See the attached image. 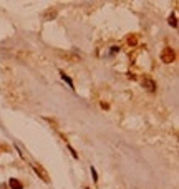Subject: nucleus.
<instances>
[{
    "instance_id": "9",
    "label": "nucleus",
    "mask_w": 179,
    "mask_h": 189,
    "mask_svg": "<svg viewBox=\"0 0 179 189\" xmlns=\"http://www.w3.org/2000/svg\"><path fill=\"white\" fill-rule=\"evenodd\" d=\"M118 50H119V47H113V48H111V53H116Z\"/></svg>"
},
{
    "instance_id": "5",
    "label": "nucleus",
    "mask_w": 179,
    "mask_h": 189,
    "mask_svg": "<svg viewBox=\"0 0 179 189\" xmlns=\"http://www.w3.org/2000/svg\"><path fill=\"white\" fill-rule=\"evenodd\" d=\"M60 75H61V78H63V80H65L66 83H68V85H70V86L75 88V86H73V80L70 78V76H68V75H65V71H60Z\"/></svg>"
},
{
    "instance_id": "10",
    "label": "nucleus",
    "mask_w": 179,
    "mask_h": 189,
    "mask_svg": "<svg viewBox=\"0 0 179 189\" xmlns=\"http://www.w3.org/2000/svg\"><path fill=\"white\" fill-rule=\"evenodd\" d=\"M86 189H90V188H86Z\"/></svg>"
},
{
    "instance_id": "8",
    "label": "nucleus",
    "mask_w": 179,
    "mask_h": 189,
    "mask_svg": "<svg viewBox=\"0 0 179 189\" xmlns=\"http://www.w3.org/2000/svg\"><path fill=\"white\" fill-rule=\"evenodd\" d=\"M68 149H70V151H71V154H73V158H78V154H76V151H75V149L71 148V146H68Z\"/></svg>"
},
{
    "instance_id": "1",
    "label": "nucleus",
    "mask_w": 179,
    "mask_h": 189,
    "mask_svg": "<svg viewBox=\"0 0 179 189\" xmlns=\"http://www.w3.org/2000/svg\"><path fill=\"white\" fill-rule=\"evenodd\" d=\"M161 60L164 61V63H172V61L176 60V53H174V50L171 47H166L163 50V53H161Z\"/></svg>"
},
{
    "instance_id": "7",
    "label": "nucleus",
    "mask_w": 179,
    "mask_h": 189,
    "mask_svg": "<svg viewBox=\"0 0 179 189\" xmlns=\"http://www.w3.org/2000/svg\"><path fill=\"white\" fill-rule=\"evenodd\" d=\"M91 174H93V181L95 182H98V173H96V169H95V166H91Z\"/></svg>"
},
{
    "instance_id": "6",
    "label": "nucleus",
    "mask_w": 179,
    "mask_h": 189,
    "mask_svg": "<svg viewBox=\"0 0 179 189\" xmlns=\"http://www.w3.org/2000/svg\"><path fill=\"white\" fill-rule=\"evenodd\" d=\"M169 25H172L174 28H178V18H176V15H174V14L169 17Z\"/></svg>"
},
{
    "instance_id": "2",
    "label": "nucleus",
    "mask_w": 179,
    "mask_h": 189,
    "mask_svg": "<svg viewBox=\"0 0 179 189\" xmlns=\"http://www.w3.org/2000/svg\"><path fill=\"white\" fill-rule=\"evenodd\" d=\"M33 169H35V173H37V174H38V176H40V177H42V179H43L45 182H48V181H50V179H48V174H46V171H45L43 168H42L40 164H33Z\"/></svg>"
},
{
    "instance_id": "3",
    "label": "nucleus",
    "mask_w": 179,
    "mask_h": 189,
    "mask_svg": "<svg viewBox=\"0 0 179 189\" xmlns=\"http://www.w3.org/2000/svg\"><path fill=\"white\" fill-rule=\"evenodd\" d=\"M143 86H146L149 91H154V90H156V83H154L151 78L146 76V78H143Z\"/></svg>"
},
{
    "instance_id": "4",
    "label": "nucleus",
    "mask_w": 179,
    "mask_h": 189,
    "mask_svg": "<svg viewBox=\"0 0 179 189\" xmlns=\"http://www.w3.org/2000/svg\"><path fill=\"white\" fill-rule=\"evenodd\" d=\"M8 186H10V189H23V184H22L18 179H15V177H12V179L8 181Z\"/></svg>"
}]
</instances>
